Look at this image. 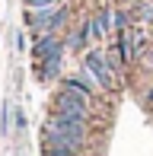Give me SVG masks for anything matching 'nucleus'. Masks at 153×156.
<instances>
[{
    "instance_id": "10",
    "label": "nucleus",
    "mask_w": 153,
    "mask_h": 156,
    "mask_svg": "<svg viewBox=\"0 0 153 156\" xmlns=\"http://www.w3.org/2000/svg\"><path fill=\"white\" fill-rule=\"evenodd\" d=\"M38 76H41V80H58V76H61V61H41L38 64Z\"/></svg>"
},
{
    "instance_id": "2",
    "label": "nucleus",
    "mask_w": 153,
    "mask_h": 156,
    "mask_svg": "<svg viewBox=\"0 0 153 156\" xmlns=\"http://www.w3.org/2000/svg\"><path fill=\"white\" fill-rule=\"evenodd\" d=\"M86 144H89V137L45 131V127H41V156H80L86 150Z\"/></svg>"
},
{
    "instance_id": "12",
    "label": "nucleus",
    "mask_w": 153,
    "mask_h": 156,
    "mask_svg": "<svg viewBox=\"0 0 153 156\" xmlns=\"http://www.w3.org/2000/svg\"><path fill=\"white\" fill-rule=\"evenodd\" d=\"M134 16L141 19V23H153V6H147V3H137V6H134Z\"/></svg>"
},
{
    "instance_id": "9",
    "label": "nucleus",
    "mask_w": 153,
    "mask_h": 156,
    "mask_svg": "<svg viewBox=\"0 0 153 156\" xmlns=\"http://www.w3.org/2000/svg\"><path fill=\"white\" fill-rule=\"evenodd\" d=\"M89 41H93V38H89V26H86V23H83V26H80V29H76V32L70 35V38H67V41H64V45H67V48H73V51H80V48H86V45H89Z\"/></svg>"
},
{
    "instance_id": "11",
    "label": "nucleus",
    "mask_w": 153,
    "mask_h": 156,
    "mask_svg": "<svg viewBox=\"0 0 153 156\" xmlns=\"http://www.w3.org/2000/svg\"><path fill=\"white\" fill-rule=\"evenodd\" d=\"M128 26H131V13L112 10V29H128Z\"/></svg>"
},
{
    "instance_id": "7",
    "label": "nucleus",
    "mask_w": 153,
    "mask_h": 156,
    "mask_svg": "<svg viewBox=\"0 0 153 156\" xmlns=\"http://www.w3.org/2000/svg\"><path fill=\"white\" fill-rule=\"evenodd\" d=\"M86 26H89V38H93V41H102V38H105V32L112 29V10H109V6H105V10H99L93 19H86Z\"/></svg>"
},
{
    "instance_id": "14",
    "label": "nucleus",
    "mask_w": 153,
    "mask_h": 156,
    "mask_svg": "<svg viewBox=\"0 0 153 156\" xmlns=\"http://www.w3.org/2000/svg\"><path fill=\"white\" fill-rule=\"evenodd\" d=\"M13 115H16V127H26V112L23 108H16Z\"/></svg>"
},
{
    "instance_id": "13",
    "label": "nucleus",
    "mask_w": 153,
    "mask_h": 156,
    "mask_svg": "<svg viewBox=\"0 0 153 156\" xmlns=\"http://www.w3.org/2000/svg\"><path fill=\"white\" fill-rule=\"evenodd\" d=\"M48 6H58V0H26V10H48Z\"/></svg>"
},
{
    "instance_id": "4",
    "label": "nucleus",
    "mask_w": 153,
    "mask_h": 156,
    "mask_svg": "<svg viewBox=\"0 0 153 156\" xmlns=\"http://www.w3.org/2000/svg\"><path fill=\"white\" fill-rule=\"evenodd\" d=\"M45 131H61V134H76V137H89V121L67 112H51L45 121Z\"/></svg>"
},
{
    "instance_id": "5",
    "label": "nucleus",
    "mask_w": 153,
    "mask_h": 156,
    "mask_svg": "<svg viewBox=\"0 0 153 156\" xmlns=\"http://www.w3.org/2000/svg\"><path fill=\"white\" fill-rule=\"evenodd\" d=\"M64 48H67V45H64L54 32H45V35H38L35 51H32V54H35L38 64H41V61H61V58H64Z\"/></svg>"
},
{
    "instance_id": "6",
    "label": "nucleus",
    "mask_w": 153,
    "mask_h": 156,
    "mask_svg": "<svg viewBox=\"0 0 153 156\" xmlns=\"http://www.w3.org/2000/svg\"><path fill=\"white\" fill-rule=\"evenodd\" d=\"M137 38H141V29H134V26H128V29H118V54L124 58V64H131L137 58Z\"/></svg>"
},
{
    "instance_id": "1",
    "label": "nucleus",
    "mask_w": 153,
    "mask_h": 156,
    "mask_svg": "<svg viewBox=\"0 0 153 156\" xmlns=\"http://www.w3.org/2000/svg\"><path fill=\"white\" fill-rule=\"evenodd\" d=\"M89 105H93V96H86L76 86H67V83H61V89L51 99V112H67V115H76L93 124V108Z\"/></svg>"
},
{
    "instance_id": "8",
    "label": "nucleus",
    "mask_w": 153,
    "mask_h": 156,
    "mask_svg": "<svg viewBox=\"0 0 153 156\" xmlns=\"http://www.w3.org/2000/svg\"><path fill=\"white\" fill-rule=\"evenodd\" d=\"M64 83H67V86L83 89V93L93 96V99H96V93H99V83L93 80V73H89V70H80V73H73V76H64Z\"/></svg>"
},
{
    "instance_id": "3",
    "label": "nucleus",
    "mask_w": 153,
    "mask_h": 156,
    "mask_svg": "<svg viewBox=\"0 0 153 156\" xmlns=\"http://www.w3.org/2000/svg\"><path fill=\"white\" fill-rule=\"evenodd\" d=\"M83 70H89V73H93V80L99 83V89H105V93H118V89H121L118 73L112 70L105 51H99V48H93V51L83 54Z\"/></svg>"
},
{
    "instance_id": "15",
    "label": "nucleus",
    "mask_w": 153,
    "mask_h": 156,
    "mask_svg": "<svg viewBox=\"0 0 153 156\" xmlns=\"http://www.w3.org/2000/svg\"><path fill=\"white\" fill-rule=\"evenodd\" d=\"M147 99H150V102H153V86H150V93H147Z\"/></svg>"
}]
</instances>
